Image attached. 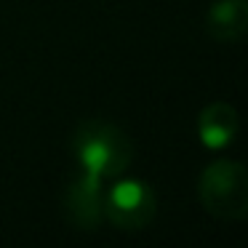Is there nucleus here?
<instances>
[{
  "label": "nucleus",
  "mask_w": 248,
  "mask_h": 248,
  "mask_svg": "<svg viewBox=\"0 0 248 248\" xmlns=\"http://www.w3.org/2000/svg\"><path fill=\"white\" fill-rule=\"evenodd\" d=\"M72 155L83 171L99 179L120 176L134 160V141L123 128L107 120H86L72 134Z\"/></svg>",
  "instance_id": "1"
},
{
  "label": "nucleus",
  "mask_w": 248,
  "mask_h": 248,
  "mask_svg": "<svg viewBox=\"0 0 248 248\" xmlns=\"http://www.w3.org/2000/svg\"><path fill=\"white\" fill-rule=\"evenodd\" d=\"M203 208L216 219L237 221L248 214V171L237 160H214L198 179Z\"/></svg>",
  "instance_id": "2"
},
{
  "label": "nucleus",
  "mask_w": 248,
  "mask_h": 248,
  "mask_svg": "<svg viewBox=\"0 0 248 248\" xmlns=\"http://www.w3.org/2000/svg\"><path fill=\"white\" fill-rule=\"evenodd\" d=\"M157 211L152 187L139 179H123L109 192H104V219L118 230H144Z\"/></svg>",
  "instance_id": "3"
},
{
  "label": "nucleus",
  "mask_w": 248,
  "mask_h": 248,
  "mask_svg": "<svg viewBox=\"0 0 248 248\" xmlns=\"http://www.w3.org/2000/svg\"><path fill=\"white\" fill-rule=\"evenodd\" d=\"M104 179L83 171L64 189V216L80 230H96L104 219Z\"/></svg>",
  "instance_id": "4"
},
{
  "label": "nucleus",
  "mask_w": 248,
  "mask_h": 248,
  "mask_svg": "<svg viewBox=\"0 0 248 248\" xmlns=\"http://www.w3.org/2000/svg\"><path fill=\"white\" fill-rule=\"evenodd\" d=\"M237 134V112L227 102H211L198 115V136L208 150H224Z\"/></svg>",
  "instance_id": "5"
},
{
  "label": "nucleus",
  "mask_w": 248,
  "mask_h": 248,
  "mask_svg": "<svg viewBox=\"0 0 248 248\" xmlns=\"http://www.w3.org/2000/svg\"><path fill=\"white\" fill-rule=\"evenodd\" d=\"M205 27L214 40L232 43L246 35L248 27V3L246 0H219L208 8Z\"/></svg>",
  "instance_id": "6"
}]
</instances>
